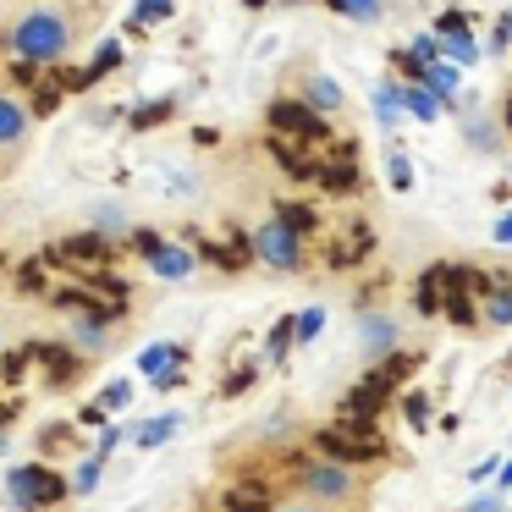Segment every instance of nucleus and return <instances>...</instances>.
I'll return each mask as SVG.
<instances>
[{
  "instance_id": "nucleus-1",
  "label": "nucleus",
  "mask_w": 512,
  "mask_h": 512,
  "mask_svg": "<svg viewBox=\"0 0 512 512\" xmlns=\"http://www.w3.org/2000/svg\"><path fill=\"white\" fill-rule=\"evenodd\" d=\"M292 490H298V501H309L320 512H364L369 479L347 463H331V457H303L292 468Z\"/></svg>"
},
{
  "instance_id": "nucleus-2",
  "label": "nucleus",
  "mask_w": 512,
  "mask_h": 512,
  "mask_svg": "<svg viewBox=\"0 0 512 512\" xmlns=\"http://www.w3.org/2000/svg\"><path fill=\"white\" fill-rule=\"evenodd\" d=\"M72 17L61 12V6H34V12L17 17L12 28V50L28 61V67H56L61 56L72 50Z\"/></svg>"
},
{
  "instance_id": "nucleus-3",
  "label": "nucleus",
  "mask_w": 512,
  "mask_h": 512,
  "mask_svg": "<svg viewBox=\"0 0 512 512\" xmlns=\"http://www.w3.org/2000/svg\"><path fill=\"white\" fill-rule=\"evenodd\" d=\"M314 446H320V452L331 457V463H347V468H358V463H380V457H386V441H380L375 424H353V419L325 424V430L314 435Z\"/></svg>"
},
{
  "instance_id": "nucleus-4",
  "label": "nucleus",
  "mask_w": 512,
  "mask_h": 512,
  "mask_svg": "<svg viewBox=\"0 0 512 512\" xmlns=\"http://www.w3.org/2000/svg\"><path fill=\"white\" fill-rule=\"evenodd\" d=\"M6 490H12V507H23V512H50L56 501L72 496V485L56 474V468H45V463L12 468V474H6Z\"/></svg>"
},
{
  "instance_id": "nucleus-5",
  "label": "nucleus",
  "mask_w": 512,
  "mask_h": 512,
  "mask_svg": "<svg viewBox=\"0 0 512 512\" xmlns=\"http://www.w3.org/2000/svg\"><path fill=\"white\" fill-rule=\"evenodd\" d=\"M254 254L265 259L270 270H298L303 265V237L287 232L281 221H270V226H259V232H254Z\"/></svg>"
},
{
  "instance_id": "nucleus-6",
  "label": "nucleus",
  "mask_w": 512,
  "mask_h": 512,
  "mask_svg": "<svg viewBox=\"0 0 512 512\" xmlns=\"http://www.w3.org/2000/svg\"><path fill=\"white\" fill-rule=\"evenodd\" d=\"M270 122H276V133H292V138H309V144H325L320 111H309L303 100H276V105H270Z\"/></svg>"
},
{
  "instance_id": "nucleus-7",
  "label": "nucleus",
  "mask_w": 512,
  "mask_h": 512,
  "mask_svg": "<svg viewBox=\"0 0 512 512\" xmlns=\"http://www.w3.org/2000/svg\"><path fill=\"white\" fill-rule=\"evenodd\" d=\"M105 254H111V237L105 232H72L50 248V259H61V265H100Z\"/></svg>"
},
{
  "instance_id": "nucleus-8",
  "label": "nucleus",
  "mask_w": 512,
  "mask_h": 512,
  "mask_svg": "<svg viewBox=\"0 0 512 512\" xmlns=\"http://www.w3.org/2000/svg\"><path fill=\"white\" fill-rule=\"evenodd\" d=\"M369 248H375V226H347V232L325 248V265H331V270H353L358 259H369Z\"/></svg>"
},
{
  "instance_id": "nucleus-9",
  "label": "nucleus",
  "mask_w": 512,
  "mask_h": 512,
  "mask_svg": "<svg viewBox=\"0 0 512 512\" xmlns=\"http://www.w3.org/2000/svg\"><path fill=\"white\" fill-rule=\"evenodd\" d=\"M270 155L281 160V171H292L298 182H320V160L309 155V144H287V138H270Z\"/></svg>"
},
{
  "instance_id": "nucleus-10",
  "label": "nucleus",
  "mask_w": 512,
  "mask_h": 512,
  "mask_svg": "<svg viewBox=\"0 0 512 512\" xmlns=\"http://www.w3.org/2000/svg\"><path fill=\"white\" fill-rule=\"evenodd\" d=\"M23 138H28V111L12 100V94H0V155H12Z\"/></svg>"
},
{
  "instance_id": "nucleus-11",
  "label": "nucleus",
  "mask_w": 512,
  "mask_h": 512,
  "mask_svg": "<svg viewBox=\"0 0 512 512\" xmlns=\"http://www.w3.org/2000/svg\"><path fill=\"white\" fill-rule=\"evenodd\" d=\"M303 105L309 111H342V83L325 78V72H309L303 78Z\"/></svg>"
},
{
  "instance_id": "nucleus-12",
  "label": "nucleus",
  "mask_w": 512,
  "mask_h": 512,
  "mask_svg": "<svg viewBox=\"0 0 512 512\" xmlns=\"http://www.w3.org/2000/svg\"><path fill=\"white\" fill-rule=\"evenodd\" d=\"M358 342H364L369 358H375V353L391 358V347H397V325H391L386 314H364V325H358Z\"/></svg>"
},
{
  "instance_id": "nucleus-13",
  "label": "nucleus",
  "mask_w": 512,
  "mask_h": 512,
  "mask_svg": "<svg viewBox=\"0 0 512 512\" xmlns=\"http://www.w3.org/2000/svg\"><path fill=\"white\" fill-rule=\"evenodd\" d=\"M320 182H325V193H358V166H353V149L342 144V160H331V166H320Z\"/></svg>"
},
{
  "instance_id": "nucleus-14",
  "label": "nucleus",
  "mask_w": 512,
  "mask_h": 512,
  "mask_svg": "<svg viewBox=\"0 0 512 512\" xmlns=\"http://www.w3.org/2000/svg\"><path fill=\"white\" fill-rule=\"evenodd\" d=\"M177 358H182V347H177V342H160V347H144L138 369H144L149 380H166V375H177Z\"/></svg>"
},
{
  "instance_id": "nucleus-15",
  "label": "nucleus",
  "mask_w": 512,
  "mask_h": 512,
  "mask_svg": "<svg viewBox=\"0 0 512 512\" xmlns=\"http://www.w3.org/2000/svg\"><path fill=\"white\" fill-rule=\"evenodd\" d=\"M149 265H155V276H166V281H188L193 276V254H182V248H160V254H149Z\"/></svg>"
},
{
  "instance_id": "nucleus-16",
  "label": "nucleus",
  "mask_w": 512,
  "mask_h": 512,
  "mask_svg": "<svg viewBox=\"0 0 512 512\" xmlns=\"http://www.w3.org/2000/svg\"><path fill=\"white\" fill-rule=\"evenodd\" d=\"M402 111L419 116V122H435V116H441V94L424 89V83H419V89H402Z\"/></svg>"
},
{
  "instance_id": "nucleus-17",
  "label": "nucleus",
  "mask_w": 512,
  "mask_h": 512,
  "mask_svg": "<svg viewBox=\"0 0 512 512\" xmlns=\"http://www.w3.org/2000/svg\"><path fill=\"white\" fill-rule=\"evenodd\" d=\"M446 265H435V270H424V281H419V292H413V298H419V309L424 314H435V309H446Z\"/></svg>"
},
{
  "instance_id": "nucleus-18",
  "label": "nucleus",
  "mask_w": 512,
  "mask_h": 512,
  "mask_svg": "<svg viewBox=\"0 0 512 512\" xmlns=\"http://www.w3.org/2000/svg\"><path fill=\"white\" fill-rule=\"evenodd\" d=\"M116 61H122V45H116V39H105V45L94 50L89 72H78V78H72V83H78V89H89V83H94V78H105V72H111Z\"/></svg>"
},
{
  "instance_id": "nucleus-19",
  "label": "nucleus",
  "mask_w": 512,
  "mask_h": 512,
  "mask_svg": "<svg viewBox=\"0 0 512 512\" xmlns=\"http://www.w3.org/2000/svg\"><path fill=\"white\" fill-rule=\"evenodd\" d=\"M276 221L287 226V232H298V237H309L314 226H320V221H314V210H309V204H281V210H276Z\"/></svg>"
},
{
  "instance_id": "nucleus-20",
  "label": "nucleus",
  "mask_w": 512,
  "mask_h": 512,
  "mask_svg": "<svg viewBox=\"0 0 512 512\" xmlns=\"http://www.w3.org/2000/svg\"><path fill=\"white\" fill-rule=\"evenodd\" d=\"M441 56H446V61H457V67H468V61L479 56L474 34H452V39H441Z\"/></svg>"
},
{
  "instance_id": "nucleus-21",
  "label": "nucleus",
  "mask_w": 512,
  "mask_h": 512,
  "mask_svg": "<svg viewBox=\"0 0 512 512\" xmlns=\"http://www.w3.org/2000/svg\"><path fill=\"white\" fill-rule=\"evenodd\" d=\"M397 111H402V89L397 83H380L375 89V116L380 122H397Z\"/></svg>"
},
{
  "instance_id": "nucleus-22",
  "label": "nucleus",
  "mask_w": 512,
  "mask_h": 512,
  "mask_svg": "<svg viewBox=\"0 0 512 512\" xmlns=\"http://www.w3.org/2000/svg\"><path fill=\"white\" fill-rule=\"evenodd\" d=\"M485 320H490V325H512V287H496V292H490Z\"/></svg>"
},
{
  "instance_id": "nucleus-23",
  "label": "nucleus",
  "mask_w": 512,
  "mask_h": 512,
  "mask_svg": "<svg viewBox=\"0 0 512 512\" xmlns=\"http://www.w3.org/2000/svg\"><path fill=\"white\" fill-rule=\"evenodd\" d=\"M342 17H353V23H375L380 17V0H331Z\"/></svg>"
},
{
  "instance_id": "nucleus-24",
  "label": "nucleus",
  "mask_w": 512,
  "mask_h": 512,
  "mask_svg": "<svg viewBox=\"0 0 512 512\" xmlns=\"http://www.w3.org/2000/svg\"><path fill=\"white\" fill-rule=\"evenodd\" d=\"M171 430H177V419H149V424H138V430H133V441L138 446H160Z\"/></svg>"
},
{
  "instance_id": "nucleus-25",
  "label": "nucleus",
  "mask_w": 512,
  "mask_h": 512,
  "mask_svg": "<svg viewBox=\"0 0 512 512\" xmlns=\"http://www.w3.org/2000/svg\"><path fill=\"white\" fill-rule=\"evenodd\" d=\"M100 468H105V457H100V452H89V457L78 463V474H72V490H78V496H83V490H94V479H100Z\"/></svg>"
},
{
  "instance_id": "nucleus-26",
  "label": "nucleus",
  "mask_w": 512,
  "mask_h": 512,
  "mask_svg": "<svg viewBox=\"0 0 512 512\" xmlns=\"http://www.w3.org/2000/svg\"><path fill=\"white\" fill-rule=\"evenodd\" d=\"M298 342V325L292 320H281L276 331H270V364H281V358H287V347Z\"/></svg>"
},
{
  "instance_id": "nucleus-27",
  "label": "nucleus",
  "mask_w": 512,
  "mask_h": 512,
  "mask_svg": "<svg viewBox=\"0 0 512 512\" xmlns=\"http://www.w3.org/2000/svg\"><path fill=\"white\" fill-rule=\"evenodd\" d=\"M138 28H149V23H166L171 17V0H138Z\"/></svg>"
},
{
  "instance_id": "nucleus-28",
  "label": "nucleus",
  "mask_w": 512,
  "mask_h": 512,
  "mask_svg": "<svg viewBox=\"0 0 512 512\" xmlns=\"http://www.w3.org/2000/svg\"><path fill=\"white\" fill-rule=\"evenodd\" d=\"M171 111H177V100H160V105H144V111H133V127H155V122H166Z\"/></svg>"
},
{
  "instance_id": "nucleus-29",
  "label": "nucleus",
  "mask_w": 512,
  "mask_h": 512,
  "mask_svg": "<svg viewBox=\"0 0 512 512\" xmlns=\"http://www.w3.org/2000/svg\"><path fill=\"white\" fill-rule=\"evenodd\" d=\"M325 331V309H303L298 314V342H314Z\"/></svg>"
},
{
  "instance_id": "nucleus-30",
  "label": "nucleus",
  "mask_w": 512,
  "mask_h": 512,
  "mask_svg": "<svg viewBox=\"0 0 512 512\" xmlns=\"http://www.w3.org/2000/svg\"><path fill=\"white\" fill-rule=\"evenodd\" d=\"M17 292H45V270L28 259V265H17Z\"/></svg>"
},
{
  "instance_id": "nucleus-31",
  "label": "nucleus",
  "mask_w": 512,
  "mask_h": 512,
  "mask_svg": "<svg viewBox=\"0 0 512 512\" xmlns=\"http://www.w3.org/2000/svg\"><path fill=\"white\" fill-rule=\"evenodd\" d=\"M446 314H452V325H474V303H468L463 292H452V298H446Z\"/></svg>"
},
{
  "instance_id": "nucleus-32",
  "label": "nucleus",
  "mask_w": 512,
  "mask_h": 512,
  "mask_svg": "<svg viewBox=\"0 0 512 512\" xmlns=\"http://www.w3.org/2000/svg\"><path fill=\"white\" fill-rule=\"evenodd\" d=\"M254 380H259V369L254 364H248V369H232V375H226V397H237V391H248V386H254Z\"/></svg>"
},
{
  "instance_id": "nucleus-33",
  "label": "nucleus",
  "mask_w": 512,
  "mask_h": 512,
  "mask_svg": "<svg viewBox=\"0 0 512 512\" xmlns=\"http://www.w3.org/2000/svg\"><path fill=\"white\" fill-rule=\"evenodd\" d=\"M402 408H408V424H430V397H424V391H408Z\"/></svg>"
},
{
  "instance_id": "nucleus-34",
  "label": "nucleus",
  "mask_w": 512,
  "mask_h": 512,
  "mask_svg": "<svg viewBox=\"0 0 512 512\" xmlns=\"http://www.w3.org/2000/svg\"><path fill=\"white\" fill-rule=\"evenodd\" d=\"M127 397H133V386H111V391H100V402H94V408H100V413H111V408H122Z\"/></svg>"
},
{
  "instance_id": "nucleus-35",
  "label": "nucleus",
  "mask_w": 512,
  "mask_h": 512,
  "mask_svg": "<svg viewBox=\"0 0 512 512\" xmlns=\"http://www.w3.org/2000/svg\"><path fill=\"white\" fill-rule=\"evenodd\" d=\"M386 177H391V188H408V182H413V171H408V160H402V155H391V166H386Z\"/></svg>"
},
{
  "instance_id": "nucleus-36",
  "label": "nucleus",
  "mask_w": 512,
  "mask_h": 512,
  "mask_svg": "<svg viewBox=\"0 0 512 512\" xmlns=\"http://www.w3.org/2000/svg\"><path fill=\"white\" fill-rule=\"evenodd\" d=\"M468 512H512V507H507V501H501V496H479V501H474V507H468Z\"/></svg>"
},
{
  "instance_id": "nucleus-37",
  "label": "nucleus",
  "mask_w": 512,
  "mask_h": 512,
  "mask_svg": "<svg viewBox=\"0 0 512 512\" xmlns=\"http://www.w3.org/2000/svg\"><path fill=\"white\" fill-rule=\"evenodd\" d=\"M496 243H512V215H501V221H496Z\"/></svg>"
},
{
  "instance_id": "nucleus-38",
  "label": "nucleus",
  "mask_w": 512,
  "mask_h": 512,
  "mask_svg": "<svg viewBox=\"0 0 512 512\" xmlns=\"http://www.w3.org/2000/svg\"><path fill=\"white\" fill-rule=\"evenodd\" d=\"M270 512H320V507H309V501H281V507H270Z\"/></svg>"
},
{
  "instance_id": "nucleus-39",
  "label": "nucleus",
  "mask_w": 512,
  "mask_h": 512,
  "mask_svg": "<svg viewBox=\"0 0 512 512\" xmlns=\"http://www.w3.org/2000/svg\"><path fill=\"white\" fill-rule=\"evenodd\" d=\"M501 485H507V490H512V463H507V468H501Z\"/></svg>"
},
{
  "instance_id": "nucleus-40",
  "label": "nucleus",
  "mask_w": 512,
  "mask_h": 512,
  "mask_svg": "<svg viewBox=\"0 0 512 512\" xmlns=\"http://www.w3.org/2000/svg\"><path fill=\"white\" fill-rule=\"evenodd\" d=\"M243 6H248V12H259V6H265V0H243Z\"/></svg>"
},
{
  "instance_id": "nucleus-41",
  "label": "nucleus",
  "mask_w": 512,
  "mask_h": 512,
  "mask_svg": "<svg viewBox=\"0 0 512 512\" xmlns=\"http://www.w3.org/2000/svg\"><path fill=\"white\" fill-rule=\"evenodd\" d=\"M507 127H512V100H507Z\"/></svg>"
}]
</instances>
